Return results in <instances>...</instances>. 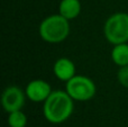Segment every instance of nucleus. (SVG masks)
Instances as JSON below:
<instances>
[{
  "instance_id": "9",
  "label": "nucleus",
  "mask_w": 128,
  "mask_h": 127,
  "mask_svg": "<svg viewBox=\"0 0 128 127\" xmlns=\"http://www.w3.org/2000/svg\"><path fill=\"white\" fill-rule=\"evenodd\" d=\"M111 60L119 68L128 65V43L114 45L111 50Z\"/></svg>"
},
{
  "instance_id": "2",
  "label": "nucleus",
  "mask_w": 128,
  "mask_h": 127,
  "mask_svg": "<svg viewBox=\"0 0 128 127\" xmlns=\"http://www.w3.org/2000/svg\"><path fill=\"white\" fill-rule=\"evenodd\" d=\"M38 32L43 40L58 44L68 38L70 34V20L60 14L51 15L42 20Z\"/></svg>"
},
{
  "instance_id": "5",
  "label": "nucleus",
  "mask_w": 128,
  "mask_h": 127,
  "mask_svg": "<svg viewBox=\"0 0 128 127\" xmlns=\"http://www.w3.org/2000/svg\"><path fill=\"white\" fill-rule=\"evenodd\" d=\"M26 97V92L22 91L19 87L10 86L6 88L4 91L2 92V107L8 114L11 112H16V110H22V108L25 105Z\"/></svg>"
},
{
  "instance_id": "1",
  "label": "nucleus",
  "mask_w": 128,
  "mask_h": 127,
  "mask_svg": "<svg viewBox=\"0 0 128 127\" xmlns=\"http://www.w3.org/2000/svg\"><path fill=\"white\" fill-rule=\"evenodd\" d=\"M43 114L47 122L61 124L68 120L74 110V100L66 91L55 90L44 101Z\"/></svg>"
},
{
  "instance_id": "11",
  "label": "nucleus",
  "mask_w": 128,
  "mask_h": 127,
  "mask_svg": "<svg viewBox=\"0 0 128 127\" xmlns=\"http://www.w3.org/2000/svg\"><path fill=\"white\" fill-rule=\"evenodd\" d=\"M117 79H118V82L122 87L128 89V65L119 68L118 73H117Z\"/></svg>"
},
{
  "instance_id": "7",
  "label": "nucleus",
  "mask_w": 128,
  "mask_h": 127,
  "mask_svg": "<svg viewBox=\"0 0 128 127\" xmlns=\"http://www.w3.org/2000/svg\"><path fill=\"white\" fill-rule=\"evenodd\" d=\"M75 64L73 63L72 60L68 58H60L55 61L53 65V72L54 76L58 79L60 81L63 82H68V80L73 78L75 74Z\"/></svg>"
},
{
  "instance_id": "8",
  "label": "nucleus",
  "mask_w": 128,
  "mask_h": 127,
  "mask_svg": "<svg viewBox=\"0 0 128 127\" xmlns=\"http://www.w3.org/2000/svg\"><path fill=\"white\" fill-rule=\"evenodd\" d=\"M82 6L80 0H61L58 4V14L68 20H73L81 14Z\"/></svg>"
},
{
  "instance_id": "6",
  "label": "nucleus",
  "mask_w": 128,
  "mask_h": 127,
  "mask_svg": "<svg viewBox=\"0 0 128 127\" xmlns=\"http://www.w3.org/2000/svg\"><path fill=\"white\" fill-rule=\"evenodd\" d=\"M25 92L27 98L33 102H44L53 91L51 84L47 81L42 79H35L26 86Z\"/></svg>"
},
{
  "instance_id": "4",
  "label": "nucleus",
  "mask_w": 128,
  "mask_h": 127,
  "mask_svg": "<svg viewBox=\"0 0 128 127\" xmlns=\"http://www.w3.org/2000/svg\"><path fill=\"white\" fill-rule=\"evenodd\" d=\"M65 91L74 101H88L94 97L97 87L92 79L84 76H74L66 82Z\"/></svg>"
},
{
  "instance_id": "3",
  "label": "nucleus",
  "mask_w": 128,
  "mask_h": 127,
  "mask_svg": "<svg viewBox=\"0 0 128 127\" xmlns=\"http://www.w3.org/2000/svg\"><path fill=\"white\" fill-rule=\"evenodd\" d=\"M104 34L112 45L128 43V14L116 12L108 17L104 26Z\"/></svg>"
},
{
  "instance_id": "10",
  "label": "nucleus",
  "mask_w": 128,
  "mask_h": 127,
  "mask_svg": "<svg viewBox=\"0 0 128 127\" xmlns=\"http://www.w3.org/2000/svg\"><path fill=\"white\" fill-rule=\"evenodd\" d=\"M8 125L10 127H26L27 125V116L22 110L9 112L8 116Z\"/></svg>"
}]
</instances>
